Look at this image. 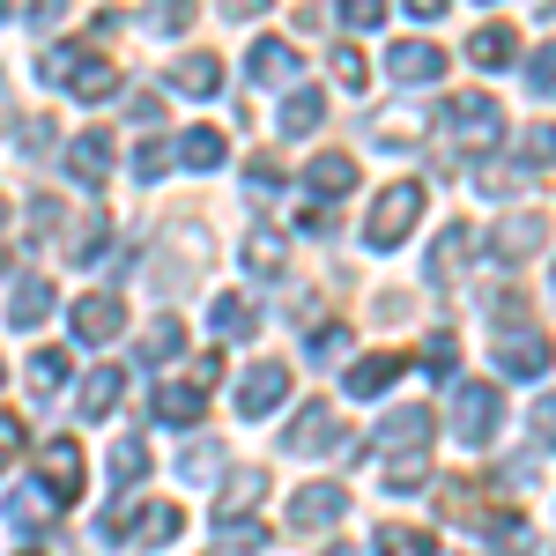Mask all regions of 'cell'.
I'll list each match as a JSON object with an SVG mask.
<instances>
[{"instance_id":"obj_1","label":"cell","mask_w":556,"mask_h":556,"mask_svg":"<svg viewBox=\"0 0 556 556\" xmlns=\"http://www.w3.org/2000/svg\"><path fill=\"white\" fill-rule=\"evenodd\" d=\"M45 75L67 89V97H83V104H97V97H112V89H119V75H112L97 52H83V45H60V52H45Z\"/></svg>"},{"instance_id":"obj_2","label":"cell","mask_w":556,"mask_h":556,"mask_svg":"<svg viewBox=\"0 0 556 556\" xmlns=\"http://www.w3.org/2000/svg\"><path fill=\"white\" fill-rule=\"evenodd\" d=\"M416 215H424V186H416V178H401V186H386L379 201H371V223H364V238H371V245H401V238H408V230H416Z\"/></svg>"},{"instance_id":"obj_3","label":"cell","mask_w":556,"mask_h":556,"mask_svg":"<svg viewBox=\"0 0 556 556\" xmlns=\"http://www.w3.org/2000/svg\"><path fill=\"white\" fill-rule=\"evenodd\" d=\"M445 127H453V141H460V149H490V141L505 134V112L475 89V97H453V104H445Z\"/></svg>"},{"instance_id":"obj_4","label":"cell","mask_w":556,"mask_h":556,"mask_svg":"<svg viewBox=\"0 0 556 556\" xmlns=\"http://www.w3.org/2000/svg\"><path fill=\"white\" fill-rule=\"evenodd\" d=\"M505 424V401H497V386H460L453 393V430L468 438V445H490Z\"/></svg>"},{"instance_id":"obj_5","label":"cell","mask_w":556,"mask_h":556,"mask_svg":"<svg viewBox=\"0 0 556 556\" xmlns=\"http://www.w3.org/2000/svg\"><path fill=\"white\" fill-rule=\"evenodd\" d=\"M38 482H45V497L75 505V497H83V445H75V438H45V453H38Z\"/></svg>"},{"instance_id":"obj_6","label":"cell","mask_w":556,"mask_h":556,"mask_svg":"<svg viewBox=\"0 0 556 556\" xmlns=\"http://www.w3.org/2000/svg\"><path fill=\"white\" fill-rule=\"evenodd\" d=\"M542 245H549V215L542 208H519L490 230V253L497 260H527V253H542Z\"/></svg>"},{"instance_id":"obj_7","label":"cell","mask_w":556,"mask_h":556,"mask_svg":"<svg viewBox=\"0 0 556 556\" xmlns=\"http://www.w3.org/2000/svg\"><path fill=\"white\" fill-rule=\"evenodd\" d=\"M549 364H556V349L542 342V327H519V334L497 342V371H505V379H542Z\"/></svg>"},{"instance_id":"obj_8","label":"cell","mask_w":556,"mask_h":556,"mask_svg":"<svg viewBox=\"0 0 556 556\" xmlns=\"http://www.w3.org/2000/svg\"><path fill=\"white\" fill-rule=\"evenodd\" d=\"M334 519H349V490L342 482H304L298 497H290V527H334Z\"/></svg>"},{"instance_id":"obj_9","label":"cell","mask_w":556,"mask_h":556,"mask_svg":"<svg viewBox=\"0 0 556 556\" xmlns=\"http://www.w3.org/2000/svg\"><path fill=\"white\" fill-rule=\"evenodd\" d=\"M371 445H379V453H401V460H424V445H430V408H393Z\"/></svg>"},{"instance_id":"obj_10","label":"cell","mask_w":556,"mask_h":556,"mask_svg":"<svg viewBox=\"0 0 556 556\" xmlns=\"http://www.w3.org/2000/svg\"><path fill=\"white\" fill-rule=\"evenodd\" d=\"M238 260H245V275H260V282H282V260H290V238H282L275 223H260V230H245V245H238Z\"/></svg>"},{"instance_id":"obj_11","label":"cell","mask_w":556,"mask_h":556,"mask_svg":"<svg viewBox=\"0 0 556 556\" xmlns=\"http://www.w3.org/2000/svg\"><path fill=\"white\" fill-rule=\"evenodd\" d=\"M282 393H290V364H253L238 379V416H267Z\"/></svg>"},{"instance_id":"obj_12","label":"cell","mask_w":556,"mask_h":556,"mask_svg":"<svg viewBox=\"0 0 556 556\" xmlns=\"http://www.w3.org/2000/svg\"><path fill=\"white\" fill-rule=\"evenodd\" d=\"M408 364H416L408 349H379V356H364V364H349V393H356V401H371V393H386V386L401 379Z\"/></svg>"},{"instance_id":"obj_13","label":"cell","mask_w":556,"mask_h":556,"mask_svg":"<svg viewBox=\"0 0 556 556\" xmlns=\"http://www.w3.org/2000/svg\"><path fill=\"white\" fill-rule=\"evenodd\" d=\"M468 253H475V230H468V223H453V230H445V238L430 245V260H424V282H430V290H445V282H453V267H460Z\"/></svg>"},{"instance_id":"obj_14","label":"cell","mask_w":556,"mask_h":556,"mask_svg":"<svg viewBox=\"0 0 556 556\" xmlns=\"http://www.w3.org/2000/svg\"><path fill=\"white\" fill-rule=\"evenodd\" d=\"M149 408H156V424H172V430L178 424H201V379H164Z\"/></svg>"},{"instance_id":"obj_15","label":"cell","mask_w":556,"mask_h":556,"mask_svg":"<svg viewBox=\"0 0 556 556\" xmlns=\"http://www.w3.org/2000/svg\"><path fill=\"white\" fill-rule=\"evenodd\" d=\"M67 172L83 178V186H97V178L112 172V134H104V127L75 134V141H67Z\"/></svg>"},{"instance_id":"obj_16","label":"cell","mask_w":556,"mask_h":556,"mask_svg":"<svg viewBox=\"0 0 556 556\" xmlns=\"http://www.w3.org/2000/svg\"><path fill=\"white\" fill-rule=\"evenodd\" d=\"M75 334L83 342H112L119 334V290H97V298L75 304Z\"/></svg>"},{"instance_id":"obj_17","label":"cell","mask_w":556,"mask_h":556,"mask_svg":"<svg viewBox=\"0 0 556 556\" xmlns=\"http://www.w3.org/2000/svg\"><path fill=\"white\" fill-rule=\"evenodd\" d=\"M304 186H312L319 201H342L349 186H356V164H349L342 149H327V156H312V164H304Z\"/></svg>"},{"instance_id":"obj_18","label":"cell","mask_w":556,"mask_h":556,"mask_svg":"<svg viewBox=\"0 0 556 556\" xmlns=\"http://www.w3.org/2000/svg\"><path fill=\"white\" fill-rule=\"evenodd\" d=\"M327 445H334V408H327V401H304V416L298 424H290V453H327Z\"/></svg>"},{"instance_id":"obj_19","label":"cell","mask_w":556,"mask_h":556,"mask_svg":"<svg viewBox=\"0 0 556 556\" xmlns=\"http://www.w3.org/2000/svg\"><path fill=\"white\" fill-rule=\"evenodd\" d=\"M178 527H186V513H178V505H134V534H127V542H141V549H164Z\"/></svg>"},{"instance_id":"obj_20","label":"cell","mask_w":556,"mask_h":556,"mask_svg":"<svg viewBox=\"0 0 556 556\" xmlns=\"http://www.w3.org/2000/svg\"><path fill=\"white\" fill-rule=\"evenodd\" d=\"M438 75H445V52H438V45H393V83H438Z\"/></svg>"},{"instance_id":"obj_21","label":"cell","mask_w":556,"mask_h":556,"mask_svg":"<svg viewBox=\"0 0 556 556\" xmlns=\"http://www.w3.org/2000/svg\"><path fill=\"white\" fill-rule=\"evenodd\" d=\"M119 393H127V371H119V364H104V371H89V379H83V401H75V408H83V416H112V408H119Z\"/></svg>"},{"instance_id":"obj_22","label":"cell","mask_w":556,"mask_h":556,"mask_svg":"<svg viewBox=\"0 0 556 556\" xmlns=\"http://www.w3.org/2000/svg\"><path fill=\"white\" fill-rule=\"evenodd\" d=\"M245 75H253V83H290V75H298V52L282 38H260L253 60H245Z\"/></svg>"},{"instance_id":"obj_23","label":"cell","mask_w":556,"mask_h":556,"mask_svg":"<svg viewBox=\"0 0 556 556\" xmlns=\"http://www.w3.org/2000/svg\"><path fill=\"white\" fill-rule=\"evenodd\" d=\"M327 127V97L319 89H290L282 97V134H319Z\"/></svg>"},{"instance_id":"obj_24","label":"cell","mask_w":556,"mask_h":556,"mask_svg":"<svg viewBox=\"0 0 556 556\" xmlns=\"http://www.w3.org/2000/svg\"><path fill=\"white\" fill-rule=\"evenodd\" d=\"M513 30H505V23H482V30H475V38H468V60H475V67H513Z\"/></svg>"},{"instance_id":"obj_25","label":"cell","mask_w":556,"mask_h":556,"mask_svg":"<svg viewBox=\"0 0 556 556\" xmlns=\"http://www.w3.org/2000/svg\"><path fill=\"white\" fill-rule=\"evenodd\" d=\"M172 83L186 89V97H215V83H223V60H215V52H186Z\"/></svg>"},{"instance_id":"obj_26","label":"cell","mask_w":556,"mask_h":556,"mask_svg":"<svg viewBox=\"0 0 556 556\" xmlns=\"http://www.w3.org/2000/svg\"><path fill=\"white\" fill-rule=\"evenodd\" d=\"M104 468H112V490H134V482L149 475V445H141V438H119Z\"/></svg>"},{"instance_id":"obj_27","label":"cell","mask_w":556,"mask_h":556,"mask_svg":"<svg viewBox=\"0 0 556 556\" xmlns=\"http://www.w3.org/2000/svg\"><path fill=\"white\" fill-rule=\"evenodd\" d=\"M208 327H215V334H223V342H245V334H253L260 319H253V304H245V298H215Z\"/></svg>"},{"instance_id":"obj_28","label":"cell","mask_w":556,"mask_h":556,"mask_svg":"<svg viewBox=\"0 0 556 556\" xmlns=\"http://www.w3.org/2000/svg\"><path fill=\"white\" fill-rule=\"evenodd\" d=\"M379 556H438V542H430L424 527H401V519H386V527H379Z\"/></svg>"},{"instance_id":"obj_29","label":"cell","mask_w":556,"mask_h":556,"mask_svg":"<svg viewBox=\"0 0 556 556\" xmlns=\"http://www.w3.org/2000/svg\"><path fill=\"white\" fill-rule=\"evenodd\" d=\"M45 312H52V282H38V275H30V282L8 298V319H15V327H38Z\"/></svg>"},{"instance_id":"obj_30","label":"cell","mask_w":556,"mask_h":556,"mask_svg":"<svg viewBox=\"0 0 556 556\" xmlns=\"http://www.w3.org/2000/svg\"><path fill=\"white\" fill-rule=\"evenodd\" d=\"M178 156H186L193 172H215V164H223V134H215V127H193V134H178Z\"/></svg>"},{"instance_id":"obj_31","label":"cell","mask_w":556,"mask_h":556,"mask_svg":"<svg viewBox=\"0 0 556 556\" xmlns=\"http://www.w3.org/2000/svg\"><path fill=\"white\" fill-rule=\"evenodd\" d=\"M178 349H186V327H178V319H156V327L141 334V364H172Z\"/></svg>"},{"instance_id":"obj_32","label":"cell","mask_w":556,"mask_h":556,"mask_svg":"<svg viewBox=\"0 0 556 556\" xmlns=\"http://www.w3.org/2000/svg\"><path fill=\"white\" fill-rule=\"evenodd\" d=\"M0 513H8L15 534H38V527H45V497H38V490H8V505H0Z\"/></svg>"},{"instance_id":"obj_33","label":"cell","mask_w":556,"mask_h":556,"mask_svg":"<svg viewBox=\"0 0 556 556\" xmlns=\"http://www.w3.org/2000/svg\"><path fill=\"white\" fill-rule=\"evenodd\" d=\"M260 490H267V475H260V468H245L238 482H223V513H215V519H238V513L260 497Z\"/></svg>"},{"instance_id":"obj_34","label":"cell","mask_w":556,"mask_h":556,"mask_svg":"<svg viewBox=\"0 0 556 556\" xmlns=\"http://www.w3.org/2000/svg\"><path fill=\"white\" fill-rule=\"evenodd\" d=\"M527 438H534L542 453H556V393H542V401H534V416H527Z\"/></svg>"},{"instance_id":"obj_35","label":"cell","mask_w":556,"mask_h":556,"mask_svg":"<svg viewBox=\"0 0 556 556\" xmlns=\"http://www.w3.org/2000/svg\"><path fill=\"white\" fill-rule=\"evenodd\" d=\"M215 468H223V453H215L208 438H201V445H186V460H178V475H186V482H208Z\"/></svg>"},{"instance_id":"obj_36","label":"cell","mask_w":556,"mask_h":556,"mask_svg":"<svg viewBox=\"0 0 556 556\" xmlns=\"http://www.w3.org/2000/svg\"><path fill=\"white\" fill-rule=\"evenodd\" d=\"M30 386H38V393H60V386H67V356H60V349H45L38 364H30Z\"/></svg>"},{"instance_id":"obj_37","label":"cell","mask_w":556,"mask_h":556,"mask_svg":"<svg viewBox=\"0 0 556 556\" xmlns=\"http://www.w3.org/2000/svg\"><path fill=\"white\" fill-rule=\"evenodd\" d=\"M172 156H178L172 141H141V149H134V172H141V178H164V172H172Z\"/></svg>"},{"instance_id":"obj_38","label":"cell","mask_w":556,"mask_h":556,"mask_svg":"<svg viewBox=\"0 0 556 556\" xmlns=\"http://www.w3.org/2000/svg\"><path fill=\"white\" fill-rule=\"evenodd\" d=\"M215 527H223V549H267V527H245V519H215Z\"/></svg>"},{"instance_id":"obj_39","label":"cell","mask_w":556,"mask_h":556,"mask_svg":"<svg viewBox=\"0 0 556 556\" xmlns=\"http://www.w3.org/2000/svg\"><path fill=\"white\" fill-rule=\"evenodd\" d=\"M519 186H527V172H505V164H497V172H475V193H490V201H505Z\"/></svg>"},{"instance_id":"obj_40","label":"cell","mask_w":556,"mask_h":556,"mask_svg":"<svg viewBox=\"0 0 556 556\" xmlns=\"http://www.w3.org/2000/svg\"><path fill=\"white\" fill-rule=\"evenodd\" d=\"M527 83H534V97H556V45H542V52L527 60Z\"/></svg>"},{"instance_id":"obj_41","label":"cell","mask_w":556,"mask_h":556,"mask_svg":"<svg viewBox=\"0 0 556 556\" xmlns=\"http://www.w3.org/2000/svg\"><path fill=\"white\" fill-rule=\"evenodd\" d=\"M342 8V23H356V30H379L386 23V0H334Z\"/></svg>"},{"instance_id":"obj_42","label":"cell","mask_w":556,"mask_h":556,"mask_svg":"<svg viewBox=\"0 0 556 556\" xmlns=\"http://www.w3.org/2000/svg\"><path fill=\"white\" fill-rule=\"evenodd\" d=\"M334 75H342L349 89H364V83H371V67H364V52H356V45H334Z\"/></svg>"},{"instance_id":"obj_43","label":"cell","mask_w":556,"mask_h":556,"mask_svg":"<svg viewBox=\"0 0 556 556\" xmlns=\"http://www.w3.org/2000/svg\"><path fill=\"white\" fill-rule=\"evenodd\" d=\"M149 23H156V30H186V23H193V0H156Z\"/></svg>"},{"instance_id":"obj_44","label":"cell","mask_w":556,"mask_h":556,"mask_svg":"<svg viewBox=\"0 0 556 556\" xmlns=\"http://www.w3.org/2000/svg\"><path fill=\"white\" fill-rule=\"evenodd\" d=\"M519 149H527V164H534V156H542V164H556V127H527V141H519Z\"/></svg>"},{"instance_id":"obj_45","label":"cell","mask_w":556,"mask_h":556,"mask_svg":"<svg viewBox=\"0 0 556 556\" xmlns=\"http://www.w3.org/2000/svg\"><path fill=\"white\" fill-rule=\"evenodd\" d=\"M342 327H319V334H312V364H334V356H342Z\"/></svg>"},{"instance_id":"obj_46","label":"cell","mask_w":556,"mask_h":556,"mask_svg":"<svg viewBox=\"0 0 556 556\" xmlns=\"http://www.w3.org/2000/svg\"><path fill=\"white\" fill-rule=\"evenodd\" d=\"M424 364L445 379V371H453V334H430V342H424Z\"/></svg>"},{"instance_id":"obj_47","label":"cell","mask_w":556,"mask_h":556,"mask_svg":"<svg viewBox=\"0 0 556 556\" xmlns=\"http://www.w3.org/2000/svg\"><path fill=\"white\" fill-rule=\"evenodd\" d=\"M67 8H75V0H30V23L52 30V23H67Z\"/></svg>"},{"instance_id":"obj_48","label":"cell","mask_w":556,"mask_h":556,"mask_svg":"<svg viewBox=\"0 0 556 556\" xmlns=\"http://www.w3.org/2000/svg\"><path fill=\"white\" fill-rule=\"evenodd\" d=\"M15 445H23V424H15V416H0V453H15Z\"/></svg>"},{"instance_id":"obj_49","label":"cell","mask_w":556,"mask_h":556,"mask_svg":"<svg viewBox=\"0 0 556 556\" xmlns=\"http://www.w3.org/2000/svg\"><path fill=\"white\" fill-rule=\"evenodd\" d=\"M408 15H416V23H430V15H445V0H408Z\"/></svg>"},{"instance_id":"obj_50","label":"cell","mask_w":556,"mask_h":556,"mask_svg":"<svg viewBox=\"0 0 556 556\" xmlns=\"http://www.w3.org/2000/svg\"><path fill=\"white\" fill-rule=\"evenodd\" d=\"M230 15H267V0H223Z\"/></svg>"},{"instance_id":"obj_51","label":"cell","mask_w":556,"mask_h":556,"mask_svg":"<svg viewBox=\"0 0 556 556\" xmlns=\"http://www.w3.org/2000/svg\"><path fill=\"white\" fill-rule=\"evenodd\" d=\"M327 556H356V549H327Z\"/></svg>"},{"instance_id":"obj_52","label":"cell","mask_w":556,"mask_h":556,"mask_svg":"<svg viewBox=\"0 0 556 556\" xmlns=\"http://www.w3.org/2000/svg\"><path fill=\"white\" fill-rule=\"evenodd\" d=\"M8 8H15V0H0V15H8Z\"/></svg>"},{"instance_id":"obj_53","label":"cell","mask_w":556,"mask_h":556,"mask_svg":"<svg viewBox=\"0 0 556 556\" xmlns=\"http://www.w3.org/2000/svg\"><path fill=\"white\" fill-rule=\"evenodd\" d=\"M0 223H8V201H0Z\"/></svg>"}]
</instances>
